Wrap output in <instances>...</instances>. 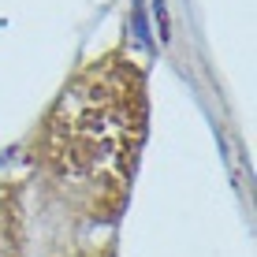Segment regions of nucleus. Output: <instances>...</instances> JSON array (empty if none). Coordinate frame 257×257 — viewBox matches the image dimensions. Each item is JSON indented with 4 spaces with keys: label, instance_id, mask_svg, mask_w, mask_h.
<instances>
[{
    "label": "nucleus",
    "instance_id": "f03ea898",
    "mask_svg": "<svg viewBox=\"0 0 257 257\" xmlns=\"http://www.w3.org/2000/svg\"><path fill=\"white\" fill-rule=\"evenodd\" d=\"M153 15H157V30H161V38H168V8H164V0H153Z\"/></svg>",
    "mask_w": 257,
    "mask_h": 257
},
{
    "label": "nucleus",
    "instance_id": "f257e3e1",
    "mask_svg": "<svg viewBox=\"0 0 257 257\" xmlns=\"http://www.w3.org/2000/svg\"><path fill=\"white\" fill-rule=\"evenodd\" d=\"M135 30L142 34V41H149V19H146V8H142V0L135 4Z\"/></svg>",
    "mask_w": 257,
    "mask_h": 257
}]
</instances>
